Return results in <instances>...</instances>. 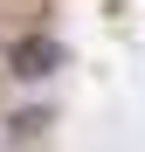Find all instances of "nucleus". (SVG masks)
<instances>
[{
	"label": "nucleus",
	"mask_w": 145,
	"mask_h": 152,
	"mask_svg": "<svg viewBox=\"0 0 145 152\" xmlns=\"http://www.w3.org/2000/svg\"><path fill=\"white\" fill-rule=\"evenodd\" d=\"M7 69H14V83H48L62 69V42L55 35H21L7 48Z\"/></svg>",
	"instance_id": "1"
}]
</instances>
